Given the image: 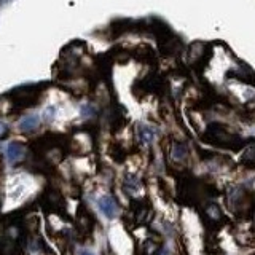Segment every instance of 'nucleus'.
I'll return each mask as SVG.
<instances>
[{
    "instance_id": "nucleus-8",
    "label": "nucleus",
    "mask_w": 255,
    "mask_h": 255,
    "mask_svg": "<svg viewBox=\"0 0 255 255\" xmlns=\"http://www.w3.org/2000/svg\"><path fill=\"white\" fill-rule=\"evenodd\" d=\"M139 137L143 143H150L151 140L155 139V131L151 129L148 126H142L140 131H139Z\"/></svg>"
},
{
    "instance_id": "nucleus-11",
    "label": "nucleus",
    "mask_w": 255,
    "mask_h": 255,
    "mask_svg": "<svg viewBox=\"0 0 255 255\" xmlns=\"http://www.w3.org/2000/svg\"><path fill=\"white\" fill-rule=\"evenodd\" d=\"M6 132H8V126H6V123H3L2 120H0V139L5 137Z\"/></svg>"
},
{
    "instance_id": "nucleus-5",
    "label": "nucleus",
    "mask_w": 255,
    "mask_h": 255,
    "mask_svg": "<svg viewBox=\"0 0 255 255\" xmlns=\"http://www.w3.org/2000/svg\"><path fill=\"white\" fill-rule=\"evenodd\" d=\"M24 155H26V148H24V145L19 142H11L10 145L6 147V156L11 163L21 161Z\"/></svg>"
},
{
    "instance_id": "nucleus-2",
    "label": "nucleus",
    "mask_w": 255,
    "mask_h": 255,
    "mask_svg": "<svg viewBox=\"0 0 255 255\" xmlns=\"http://www.w3.org/2000/svg\"><path fill=\"white\" fill-rule=\"evenodd\" d=\"M77 227H78V231L83 235H88L93 231V227H94V215L86 209L85 206H82L78 209V217H77Z\"/></svg>"
},
{
    "instance_id": "nucleus-4",
    "label": "nucleus",
    "mask_w": 255,
    "mask_h": 255,
    "mask_svg": "<svg viewBox=\"0 0 255 255\" xmlns=\"http://www.w3.org/2000/svg\"><path fill=\"white\" fill-rule=\"evenodd\" d=\"M99 207H101V211H102V214L106 215V217H109V219H114L115 215H117V212H118V204H117V201L112 196H102L101 199H99Z\"/></svg>"
},
{
    "instance_id": "nucleus-1",
    "label": "nucleus",
    "mask_w": 255,
    "mask_h": 255,
    "mask_svg": "<svg viewBox=\"0 0 255 255\" xmlns=\"http://www.w3.org/2000/svg\"><path fill=\"white\" fill-rule=\"evenodd\" d=\"M42 204L46 207L48 211L56 212V214H62L64 212V199L59 195V191L56 190H46L42 195Z\"/></svg>"
},
{
    "instance_id": "nucleus-12",
    "label": "nucleus",
    "mask_w": 255,
    "mask_h": 255,
    "mask_svg": "<svg viewBox=\"0 0 255 255\" xmlns=\"http://www.w3.org/2000/svg\"><path fill=\"white\" fill-rule=\"evenodd\" d=\"M158 255H169V254H167V251H161Z\"/></svg>"
},
{
    "instance_id": "nucleus-9",
    "label": "nucleus",
    "mask_w": 255,
    "mask_h": 255,
    "mask_svg": "<svg viewBox=\"0 0 255 255\" xmlns=\"http://www.w3.org/2000/svg\"><path fill=\"white\" fill-rule=\"evenodd\" d=\"M172 156L175 159H183L187 156V147L180 142H175L172 145Z\"/></svg>"
},
{
    "instance_id": "nucleus-10",
    "label": "nucleus",
    "mask_w": 255,
    "mask_h": 255,
    "mask_svg": "<svg viewBox=\"0 0 255 255\" xmlns=\"http://www.w3.org/2000/svg\"><path fill=\"white\" fill-rule=\"evenodd\" d=\"M125 187H126L128 190H129V187H131L132 190H135V188L139 187V183H137V179H135L134 175H131V177H128V179H126V182H125Z\"/></svg>"
},
{
    "instance_id": "nucleus-3",
    "label": "nucleus",
    "mask_w": 255,
    "mask_h": 255,
    "mask_svg": "<svg viewBox=\"0 0 255 255\" xmlns=\"http://www.w3.org/2000/svg\"><path fill=\"white\" fill-rule=\"evenodd\" d=\"M211 139H212V142L219 143V145H227V147H236V143L239 142V139L236 137V135L231 134L227 129L211 131Z\"/></svg>"
},
{
    "instance_id": "nucleus-13",
    "label": "nucleus",
    "mask_w": 255,
    "mask_h": 255,
    "mask_svg": "<svg viewBox=\"0 0 255 255\" xmlns=\"http://www.w3.org/2000/svg\"><path fill=\"white\" fill-rule=\"evenodd\" d=\"M82 255H93L91 252H82Z\"/></svg>"
},
{
    "instance_id": "nucleus-6",
    "label": "nucleus",
    "mask_w": 255,
    "mask_h": 255,
    "mask_svg": "<svg viewBox=\"0 0 255 255\" xmlns=\"http://www.w3.org/2000/svg\"><path fill=\"white\" fill-rule=\"evenodd\" d=\"M38 125H40V117H38V115H29V117H26V118H22V120H21L19 129L24 131V132H29V131L37 129Z\"/></svg>"
},
{
    "instance_id": "nucleus-7",
    "label": "nucleus",
    "mask_w": 255,
    "mask_h": 255,
    "mask_svg": "<svg viewBox=\"0 0 255 255\" xmlns=\"http://www.w3.org/2000/svg\"><path fill=\"white\" fill-rule=\"evenodd\" d=\"M158 252H159V246L155 241H151V239L142 244V255H156Z\"/></svg>"
}]
</instances>
